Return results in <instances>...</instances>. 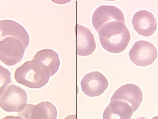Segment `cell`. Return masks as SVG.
<instances>
[{
	"mask_svg": "<svg viewBox=\"0 0 158 119\" xmlns=\"http://www.w3.org/2000/svg\"><path fill=\"white\" fill-rule=\"evenodd\" d=\"M102 47L107 52L118 54L128 47L131 36L125 23L113 21L102 26L97 31Z\"/></svg>",
	"mask_w": 158,
	"mask_h": 119,
	"instance_id": "6da1fadb",
	"label": "cell"
},
{
	"mask_svg": "<svg viewBox=\"0 0 158 119\" xmlns=\"http://www.w3.org/2000/svg\"><path fill=\"white\" fill-rule=\"evenodd\" d=\"M49 77L42 65L33 60L25 62L15 73V78L18 83L32 89L44 86L49 82Z\"/></svg>",
	"mask_w": 158,
	"mask_h": 119,
	"instance_id": "7a4b0ae2",
	"label": "cell"
},
{
	"mask_svg": "<svg viewBox=\"0 0 158 119\" xmlns=\"http://www.w3.org/2000/svg\"><path fill=\"white\" fill-rule=\"evenodd\" d=\"M23 43L14 37L0 39V60L8 66H13L19 63L26 50Z\"/></svg>",
	"mask_w": 158,
	"mask_h": 119,
	"instance_id": "3957f363",
	"label": "cell"
},
{
	"mask_svg": "<svg viewBox=\"0 0 158 119\" xmlns=\"http://www.w3.org/2000/svg\"><path fill=\"white\" fill-rule=\"evenodd\" d=\"M27 101L26 91L18 86L11 85L0 97V107L8 112H19L26 106Z\"/></svg>",
	"mask_w": 158,
	"mask_h": 119,
	"instance_id": "277c9868",
	"label": "cell"
},
{
	"mask_svg": "<svg viewBox=\"0 0 158 119\" xmlns=\"http://www.w3.org/2000/svg\"><path fill=\"white\" fill-rule=\"evenodd\" d=\"M131 61L139 66L152 65L157 57V50L154 46L147 41L136 42L129 52Z\"/></svg>",
	"mask_w": 158,
	"mask_h": 119,
	"instance_id": "5b68a950",
	"label": "cell"
},
{
	"mask_svg": "<svg viewBox=\"0 0 158 119\" xmlns=\"http://www.w3.org/2000/svg\"><path fill=\"white\" fill-rule=\"evenodd\" d=\"M18 116L23 119H57V110L51 102L45 101L37 105L26 104Z\"/></svg>",
	"mask_w": 158,
	"mask_h": 119,
	"instance_id": "8992f818",
	"label": "cell"
},
{
	"mask_svg": "<svg viewBox=\"0 0 158 119\" xmlns=\"http://www.w3.org/2000/svg\"><path fill=\"white\" fill-rule=\"evenodd\" d=\"M83 93L90 97H97L102 94L108 86L106 77L98 71H93L85 74L81 81Z\"/></svg>",
	"mask_w": 158,
	"mask_h": 119,
	"instance_id": "52a82bcc",
	"label": "cell"
},
{
	"mask_svg": "<svg viewBox=\"0 0 158 119\" xmlns=\"http://www.w3.org/2000/svg\"><path fill=\"white\" fill-rule=\"evenodd\" d=\"M113 21H118L125 24L123 12L114 6H100L95 11L92 16V24L97 31L105 24Z\"/></svg>",
	"mask_w": 158,
	"mask_h": 119,
	"instance_id": "ba28073f",
	"label": "cell"
},
{
	"mask_svg": "<svg viewBox=\"0 0 158 119\" xmlns=\"http://www.w3.org/2000/svg\"><path fill=\"white\" fill-rule=\"evenodd\" d=\"M76 34V53L78 56L87 57L92 55L96 49L94 35L87 27L77 24Z\"/></svg>",
	"mask_w": 158,
	"mask_h": 119,
	"instance_id": "9c48e42d",
	"label": "cell"
},
{
	"mask_svg": "<svg viewBox=\"0 0 158 119\" xmlns=\"http://www.w3.org/2000/svg\"><path fill=\"white\" fill-rule=\"evenodd\" d=\"M143 99L141 88L134 84L124 85L118 88L112 96L111 101H122L131 104L135 112L140 106Z\"/></svg>",
	"mask_w": 158,
	"mask_h": 119,
	"instance_id": "30bf717a",
	"label": "cell"
},
{
	"mask_svg": "<svg viewBox=\"0 0 158 119\" xmlns=\"http://www.w3.org/2000/svg\"><path fill=\"white\" fill-rule=\"evenodd\" d=\"M132 24L137 33L144 37L152 35L157 29V21L154 16L146 10L136 12L133 17Z\"/></svg>",
	"mask_w": 158,
	"mask_h": 119,
	"instance_id": "8fae6325",
	"label": "cell"
},
{
	"mask_svg": "<svg viewBox=\"0 0 158 119\" xmlns=\"http://www.w3.org/2000/svg\"><path fill=\"white\" fill-rule=\"evenodd\" d=\"M0 39L5 37H14L20 41L27 49L29 44V35L26 30L19 23L12 20L0 21Z\"/></svg>",
	"mask_w": 158,
	"mask_h": 119,
	"instance_id": "7c38bea8",
	"label": "cell"
},
{
	"mask_svg": "<svg viewBox=\"0 0 158 119\" xmlns=\"http://www.w3.org/2000/svg\"><path fill=\"white\" fill-rule=\"evenodd\" d=\"M133 111L126 102L111 101L103 112V119H131Z\"/></svg>",
	"mask_w": 158,
	"mask_h": 119,
	"instance_id": "4fadbf2b",
	"label": "cell"
},
{
	"mask_svg": "<svg viewBox=\"0 0 158 119\" xmlns=\"http://www.w3.org/2000/svg\"><path fill=\"white\" fill-rule=\"evenodd\" d=\"M33 60L41 65L50 77L56 73L60 66L59 55L51 49H44L39 51L34 55Z\"/></svg>",
	"mask_w": 158,
	"mask_h": 119,
	"instance_id": "5bb4252c",
	"label": "cell"
},
{
	"mask_svg": "<svg viewBox=\"0 0 158 119\" xmlns=\"http://www.w3.org/2000/svg\"><path fill=\"white\" fill-rule=\"evenodd\" d=\"M11 82V73L8 69L0 65V97L5 93Z\"/></svg>",
	"mask_w": 158,
	"mask_h": 119,
	"instance_id": "9a60e30c",
	"label": "cell"
},
{
	"mask_svg": "<svg viewBox=\"0 0 158 119\" xmlns=\"http://www.w3.org/2000/svg\"><path fill=\"white\" fill-rule=\"evenodd\" d=\"M3 119H23L19 116H6Z\"/></svg>",
	"mask_w": 158,
	"mask_h": 119,
	"instance_id": "2e32d148",
	"label": "cell"
},
{
	"mask_svg": "<svg viewBox=\"0 0 158 119\" xmlns=\"http://www.w3.org/2000/svg\"><path fill=\"white\" fill-rule=\"evenodd\" d=\"M65 119H77V117L75 115H70L67 116Z\"/></svg>",
	"mask_w": 158,
	"mask_h": 119,
	"instance_id": "e0dca14e",
	"label": "cell"
},
{
	"mask_svg": "<svg viewBox=\"0 0 158 119\" xmlns=\"http://www.w3.org/2000/svg\"><path fill=\"white\" fill-rule=\"evenodd\" d=\"M152 119H158V116H156V117H153Z\"/></svg>",
	"mask_w": 158,
	"mask_h": 119,
	"instance_id": "ac0fdd59",
	"label": "cell"
}]
</instances>
